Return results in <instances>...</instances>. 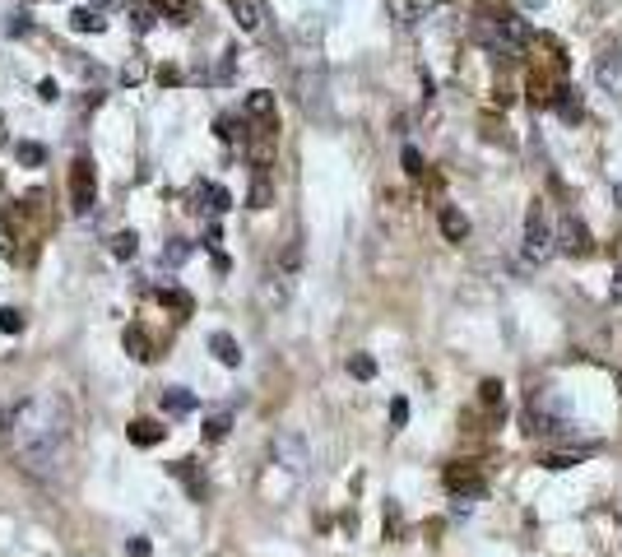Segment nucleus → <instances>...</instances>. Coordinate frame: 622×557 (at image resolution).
Listing matches in <instances>:
<instances>
[{"label":"nucleus","mask_w":622,"mask_h":557,"mask_svg":"<svg viewBox=\"0 0 622 557\" xmlns=\"http://www.w3.org/2000/svg\"><path fill=\"white\" fill-rule=\"evenodd\" d=\"M70 409L66 399L57 395H28L24 404L10 409V428H5V441L15 450V460L28 469V474H42L51 479L66 455H70Z\"/></svg>","instance_id":"1"},{"label":"nucleus","mask_w":622,"mask_h":557,"mask_svg":"<svg viewBox=\"0 0 622 557\" xmlns=\"http://www.w3.org/2000/svg\"><path fill=\"white\" fill-rule=\"evenodd\" d=\"M557 251V242H553V223H548V210L539 205H530V214H525V246H521V256H525V265H544L548 256Z\"/></svg>","instance_id":"2"},{"label":"nucleus","mask_w":622,"mask_h":557,"mask_svg":"<svg viewBox=\"0 0 622 557\" xmlns=\"http://www.w3.org/2000/svg\"><path fill=\"white\" fill-rule=\"evenodd\" d=\"M93 205H98V172H93L88 159H75V168H70V210L88 214Z\"/></svg>","instance_id":"3"},{"label":"nucleus","mask_w":622,"mask_h":557,"mask_svg":"<svg viewBox=\"0 0 622 557\" xmlns=\"http://www.w3.org/2000/svg\"><path fill=\"white\" fill-rule=\"evenodd\" d=\"M553 242L566 251V256H590V251H595V237H590V228H586L581 214H566L562 228L553 232Z\"/></svg>","instance_id":"4"},{"label":"nucleus","mask_w":622,"mask_h":557,"mask_svg":"<svg viewBox=\"0 0 622 557\" xmlns=\"http://www.w3.org/2000/svg\"><path fill=\"white\" fill-rule=\"evenodd\" d=\"M488 19H492V28L502 33V42L511 46L515 57H521L525 46H530V24H525L521 15H515V10H497V15H488Z\"/></svg>","instance_id":"5"},{"label":"nucleus","mask_w":622,"mask_h":557,"mask_svg":"<svg viewBox=\"0 0 622 557\" xmlns=\"http://www.w3.org/2000/svg\"><path fill=\"white\" fill-rule=\"evenodd\" d=\"M446 488H451V492H464V497H479V492H483L479 469H474L470 460H455V465L446 469Z\"/></svg>","instance_id":"6"},{"label":"nucleus","mask_w":622,"mask_h":557,"mask_svg":"<svg viewBox=\"0 0 622 557\" xmlns=\"http://www.w3.org/2000/svg\"><path fill=\"white\" fill-rule=\"evenodd\" d=\"M553 108H557V117H562V121H581V117H586L581 88H572V84H557V88H553Z\"/></svg>","instance_id":"7"},{"label":"nucleus","mask_w":622,"mask_h":557,"mask_svg":"<svg viewBox=\"0 0 622 557\" xmlns=\"http://www.w3.org/2000/svg\"><path fill=\"white\" fill-rule=\"evenodd\" d=\"M595 79H599L613 98H622V57H617V52H604V57L595 61Z\"/></svg>","instance_id":"8"},{"label":"nucleus","mask_w":622,"mask_h":557,"mask_svg":"<svg viewBox=\"0 0 622 557\" xmlns=\"http://www.w3.org/2000/svg\"><path fill=\"white\" fill-rule=\"evenodd\" d=\"M223 5L233 10V19H237V28L242 33H261V5H255V0H223Z\"/></svg>","instance_id":"9"},{"label":"nucleus","mask_w":622,"mask_h":557,"mask_svg":"<svg viewBox=\"0 0 622 557\" xmlns=\"http://www.w3.org/2000/svg\"><path fill=\"white\" fill-rule=\"evenodd\" d=\"M172 474H177V479L191 488V497H195V501L210 497V483H204V474L195 469V460H177V465H172Z\"/></svg>","instance_id":"10"},{"label":"nucleus","mask_w":622,"mask_h":557,"mask_svg":"<svg viewBox=\"0 0 622 557\" xmlns=\"http://www.w3.org/2000/svg\"><path fill=\"white\" fill-rule=\"evenodd\" d=\"M195 200H204L200 210H210V214H223L233 200H228V191L223 186H210V181H195Z\"/></svg>","instance_id":"11"},{"label":"nucleus","mask_w":622,"mask_h":557,"mask_svg":"<svg viewBox=\"0 0 622 557\" xmlns=\"http://www.w3.org/2000/svg\"><path fill=\"white\" fill-rule=\"evenodd\" d=\"M210 348H214V358H219L223 367H237V363H242V348H237V339H233V335H223V330H219V335H210Z\"/></svg>","instance_id":"12"},{"label":"nucleus","mask_w":622,"mask_h":557,"mask_svg":"<svg viewBox=\"0 0 622 557\" xmlns=\"http://www.w3.org/2000/svg\"><path fill=\"white\" fill-rule=\"evenodd\" d=\"M275 450H279V460H284L293 474H302V469H306V450H302V441H297V437H279V446H275Z\"/></svg>","instance_id":"13"},{"label":"nucleus","mask_w":622,"mask_h":557,"mask_svg":"<svg viewBox=\"0 0 622 557\" xmlns=\"http://www.w3.org/2000/svg\"><path fill=\"white\" fill-rule=\"evenodd\" d=\"M441 237L460 246L464 237H470V219H464L460 210H441Z\"/></svg>","instance_id":"14"},{"label":"nucleus","mask_w":622,"mask_h":557,"mask_svg":"<svg viewBox=\"0 0 622 557\" xmlns=\"http://www.w3.org/2000/svg\"><path fill=\"white\" fill-rule=\"evenodd\" d=\"M163 437H168V428L149 423V418H135V423H130V441H135V446H159Z\"/></svg>","instance_id":"15"},{"label":"nucleus","mask_w":622,"mask_h":557,"mask_svg":"<svg viewBox=\"0 0 622 557\" xmlns=\"http://www.w3.org/2000/svg\"><path fill=\"white\" fill-rule=\"evenodd\" d=\"M246 117H251V121H270V117H275V93H265V88L251 93V98H246Z\"/></svg>","instance_id":"16"},{"label":"nucleus","mask_w":622,"mask_h":557,"mask_svg":"<svg viewBox=\"0 0 622 557\" xmlns=\"http://www.w3.org/2000/svg\"><path fill=\"white\" fill-rule=\"evenodd\" d=\"M159 15H168L172 24H191L195 5H191V0H159Z\"/></svg>","instance_id":"17"},{"label":"nucleus","mask_w":622,"mask_h":557,"mask_svg":"<svg viewBox=\"0 0 622 557\" xmlns=\"http://www.w3.org/2000/svg\"><path fill=\"white\" fill-rule=\"evenodd\" d=\"M270 200H275V186H270V177L261 172L251 181V210H270Z\"/></svg>","instance_id":"18"},{"label":"nucleus","mask_w":622,"mask_h":557,"mask_svg":"<svg viewBox=\"0 0 622 557\" xmlns=\"http://www.w3.org/2000/svg\"><path fill=\"white\" fill-rule=\"evenodd\" d=\"M163 404H168L172 414H191V409H195V395L181 390V386H172V390H163Z\"/></svg>","instance_id":"19"},{"label":"nucleus","mask_w":622,"mask_h":557,"mask_svg":"<svg viewBox=\"0 0 622 557\" xmlns=\"http://www.w3.org/2000/svg\"><path fill=\"white\" fill-rule=\"evenodd\" d=\"M228 428H233V418H228V414H210V418H204V437H210V441H223V437H228Z\"/></svg>","instance_id":"20"},{"label":"nucleus","mask_w":622,"mask_h":557,"mask_svg":"<svg viewBox=\"0 0 622 557\" xmlns=\"http://www.w3.org/2000/svg\"><path fill=\"white\" fill-rule=\"evenodd\" d=\"M19 163H24V168H42V163H47V149H42V144H33V139H28V144H19Z\"/></svg>","instance_id":"21"},{"label":"nucleus","mask_w":622,"mask_h":557,"mask_svg":"<svg viewBox=\"0 0 622 557\" xmlns=\"http://www.w3.org/2000/svg\"><path fill=\"white\" fill-rule=\"evenodd\" d=\"M70 24H75L79 33H102V28H108V24H102L93 10H75V15H70Z\"/></svg>","instance_id":"22"},{"label":"nucleus","mask_w":622,"mask_h":557,"mask_svg":"<svg viewBox=\"0 0 622 557\" xmlns=\"http://www.w3.org/2000/svg\"><path fill=\"white\" fill-rule=\"evenodd\" d=\"M135 242H140L135 232H117V237H112V256H117V261H130V256H135Z\"/></svg>","instance_id":"23"},{"label":"nucleus","mask_w":622,"mask_h":557,"mask_svg":"<svg viewBox=\"0 0 622 557\" xmlns=\"http://www.w3.org/2000/svg\"><path fill=\"white\" fill-rule=\"evenodd\" d=\"M348 372H353L358 381H372V376H377V363L368 358V353H358V358H348Z\"/></svg>","instance_id":"24"},{"label":"nucleus","mask_w":622,"mask_h":557,"mask_svg":"<svg viewBox=\"0 0 622 557\" xmlns=\"http://www.w3.org/2000/svg\"><path fill=\"white\" fill-rule=\"evenodd\" d=\"M530 103H534V108H548V103H553V88H548V79H539V75L530 79Z\"/></svg>","instance_id":"25"},{"label":"nucleus","mask_w":622,"mask_h":557,"mask_svg":"<svg viewBox=\"0 0 622 557\" xmlns=\"http://www.w3.org/2000/svg\"><path fill=\"white\" fill-rule=\"evenodd\" d=\"M399 159H404V172H409V177H423V154H419L413 144H404V154H399Z\"/></svg>","instance_id":"26"},{"label":"nucleus","mask_w":622,"mask_h":557,"mask_svg":"<svg viewBox=\"0 0 622 557\" xmlns=\"http://www.w3.org/2000/svg\"><path fill=\"white\" fill-rule=\"evenodd\" d=\"M0 330H5V335H19V330H24V316H19L15 307H0Z\"/></svg>","instance_id":"27"},{"label":"nucleus","mask_w":622,"mask_h":557,"mask_svg":"<svg viewBox=\"0 0 622 557\" xmlns=\"http://www.w3.org/2000/svg\"><path fill=\"white\" fill-rule=\"evenodd\" d=\"M126 348H130V358H140V363L149 358V348H144V335H140V330H126Z\"/></svg>","instance_id":"28"},{"label":"nucleus","mask_w":622,"mask_h":557,"mask_svg":"<svg viewBox=\"0 0 622 557\" xmlns=\"http://www.w3.org/2000/svg\"><path fill=\"white\" fill-rule=\"evenodd\" d=\"M386 530H390V539H399V530H404V516L395 501H386Z\"/></svg>","instance_id":"29"},{"label":"nucleus","mask_w":622,"mask_h":557,"mask_svg":"<svg viewBox=\"0 0 622 557\" xmlns=\"http://www.w3.org/2000/svg\"><path fill=\"white\" fill-rule=\"evenodd\" d=\"M483 404L488 409H502V381H483Z\"/></svg>","instance_id":"30"},{"label":"nucleus","mask_w":622,"mask_h":557,"mask_svg":"<svg viewBox=\"0 0 622 557\" xmlns=\"http://www.w3.org/2000/svg\"><path fill=\"white\" fill-rule=\"evenodd\" d=\"M404 423H409V404H404V399H395V404H390V428L399 432Z\"/></svg>","instance_id":"31"},{"label":"nucleus","mask_w":622,"mask_h":557,"mask_svg":"<svg viewBox=\"0 0 622 557\" xmlns=\"http://www.w3.org/2000/svg\"><path fill=\"white\" fill-rule=\"evenodd\" d=\"M544 465H548V469H572V465H581V455H548Z\"/></svg>","instance_id":"32"},{"label":"nucleus","mask_w":622,"mask_h":557,"mask_svg":"<svg viewBox=\"0 0 622 557\" xmlns=\"http://www.w3.org/2000/svg\"><path fill=\"white\" fill-rule=\"evenodd\" d=\"M186 256H191V242H172V246H168V261H172V265L186 261Z\"/></svg>","instance_id":"33"},{"label":"nucleus","mask_w":622,"mask_h":557,"mask_svg":"<svg viewBox=\"0 0 622 557\" xmlns=\"http://www.w3.org/2000/svg\"><path fill=\"white\" fill-rule=\"evenodd\" d=\"M37 93H42V103H57V84H51V79H42Z\"/></svg>","instance_id":"34"},{"label":"nucleus","mask_w":622,"mask_h":557,"mask_svg":"<svg viewBox=\"0 0 622 557\" xmlns=\"http://www.w3.org/2000/svg\"><path fill=\"white\" fill-rule=\"evenodd\" d=\"M0 251H5V256H15V242H10V228L0 223Z\"/></svg>","instance_id":"35"},{"label":"nucleus","mask_w":622,"mask_h":557,"mask_svg":"<svg viewBox=\"0 0 622 557\" xmlns=\"http://www.w3.org/2000/svg\"><path fill=\"white\" fill-rule=\"evenodd\" d=\"M613 302H622V265H617V274H613Z\"/></svg>","instance_id":"36"},{"label":"nucleus","mask_w":622,"mask_h":557,"mask_svg":"<svg viewBox=\"0 0 622 557\" xmlns=\"http://www.w3.org/2000/svg\"><path fill=\"white\" fill-rule=\"evenodd\" d=\"M5 428H10V409H0V441H5Z\"/></svg>","instance_id":"37"},{"label":"nucleus","mask_w":622,"mask_h":557,"mask_svg":"<svg viewBox=\"0 0 622 557\" xmlns=\"http://www.w3.org/2000/svg\"><path fill=\"white\" fill-rule=\"evenodd\" d=\"M617 200H622V186H617Z\"/></svg>","instance_id":"38"},{"label":"nucleus","mask_w":622,"mask_h":557,"mask_svg":"<svg viewBox=\"0 0 622 557\" xmlns=\"http://www.w3.org/2000/svg\"><path fill=\"white\" fill-rule=\"evenodd\" d=\"M98 5H108V0H98Z\"/></svg>","instance_id":"39"}]
</instances>
